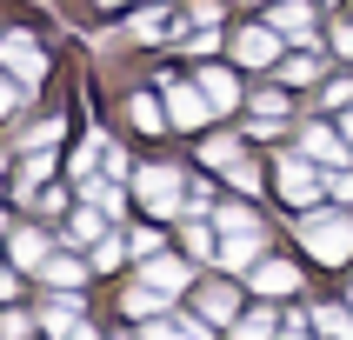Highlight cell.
<instances>
[{
    "instance_id": "6da1fadb",
    "label": "cell",
    "mask_w": 353,
    "mask_h": 340,
    "mask_svg": "<svg viewBox=\"0 0 353 340\" xmlns=\"http://www.w3.org/2000/svg\"><path fill=\"white\" fill-rule=\"evenodd\" d=\"M300 240H307V254H314V260L340 267V260L353 254V220L347 214H307V220H300Z\"/></svg>"
},
{
    "instance_id": "7a4b0ae2",
    "label": "cell",
    "mask_w": 353,
    "mask_h": 340,
    "mask_svg": "<svg viewBox=\"0 0 353 340\" xmlns=\"http://www.w3.org/2000/svg\"><path fill=\"white\" fill-rule=\"evenodd\" d=\"M220 267H254V254H260V220L247 214V207H227L220 214Z\"/></svg>"
},
{
    "instance_id": "3957f363",
    "label": "cell",
    "mask_w": 353,
    "mask_h": 340,
    "mask_svg": "<svg viewBox=\"0 0 353 340\" xmlns=\"http://www.w3.org/2000/svg\"><path fill=\"white\" fill-rule=\"evenodd\" d=\"M134 187H140V207H147V214H180V207H187V187H180L174 167H147Z\"/></svg>"
},
{
    "instance_id": "277c9868",
    "label": "cell",
    "mask_w": 353,
    "mask_h": 340,
    "mask_svg": "<svg viewBox=\"0 0 353 340\" xmlns=\"http://www.w3.org/2000/svg\"><path fill=\"white\" fill-rule=\"evenodd\" d=\"M320 187H327V180L314 174V167H307V160H280V194H287V207H307V200H320Z\"/></svg>"
},
{
    "instance_id": "5b68a950",
    "label": "cell",
    "mask_w": 353,
    "mask_h": 340,
    "mask_svg": "<svg viewBox=\"0 0 353 340\" xmlns=\"http://www.w3.org/2000/svg\"><path fill=\"white\" fill-rule=\"evenodd\" d=\"M207 107H214V100L200 94V87L167 80V120H174V127H200V120H207Z\"/></svg>"
},
{
    "instance_id": "8992f818",
    "label": "cell",
    "mask_w": 353,
    "mask_h": 340,
    "mask_svg": "<svg viewBox=\"0 0 353 340\" xmlns=\"http://www.w3.org/2000/svg\"><path fill=\"white\" fill-rule=\"evenodd\" d=\"M0 60H7V74H20V80H40V74H47V54H40L27 34H7V40H0Z\"/></svg>"
},
{
    "instance_id": "52a82bcc",
    "label": "cell",
    "mask_w": 353,
    "mask_h": 340,
    "mask_svg": "<svg viewBox=\"0 0 353 340\" xmlns=\"http://www.w3.org/2000/svg\"><path fill=\"white\" fill-rule=\"evenodd\" d=\"M234 60H240V67H274V60H280L274 27H247V34L234 40Z\"/></svg>"
},
{
    "instance_id": "ba28073f",
    "label": "cell",
    "mask_w": 353,
    "mask_h": 340,
    "mask_svg": "<svg viewBox=\"0 0 353 340\" xmlns=\"http://www.w3.org/2000/svg\"><path fill=\"white\" fill-rule=\"evenodd\" d=\"M200 94H207L220 114H227V107H240V80L227 74V67H207V74H200Z\"/></svg>"
},
{
    "instance_id": "9c48e42d",
    "label": "cell",
    "mask_w": 353,
    "mask_h": 340,
    "mask_svg": "<svg viewBox=\"0 0 353 340\" xmlns=\"http://www.w3.org/2000/svg\"><path fill=\"white\" fill-rule=\"evenodd\" d=\"M147 287H154V294H180V287H187V267L167 260V254H147Z\"/></svg>"
},
{
    "instance_id": "30bf717a",
    "label": "cell",
    "mask_w": 353,
    "mask_h": 340,
    "mask_svg": "<svg viewBox=\"0 0 353 340\" xmlns=\"http://www.w3.org/2000/svg\"><path fill=\"white\" fill-rule=\"evenodd\" d=\"M254 287H260V294H294L300 274L287 267V260H260V267H254Z\"/></svg>"
},
{
    "instance_id": "8fae6325",
    "label": "cell",
    "mask_w": 353,
    "mask_h": 340,
    "mask_svg": "<svg viewBox=\"0 0 353 340\" xmlns=\"http://www.w3.org/2000/svg\"><path fill=\"white\" fill-rule=\"evenodd\" d=\"M200 154H207V167H220V174H234L240 160H247V154H240V140H227V134H220V140H207Z\"/></svg>"
},
{
    "instance_id": "7c38bea8",
    "label": "cell",
    "mask_w": 353,
    "mask_h": 340,
    "mask_svg": "<svg viewBox=\"0 0 353 340\" xmlns=\"http://www.w3.org/2000/svg\"><path fill=\"white\" fill-rule=\"evenodd\" d=\"M40 320H47V334H74V327H80V300H47Z\"/></svg>"
},
{
    "instance_id": "4fadbf2b",
    "label": "cell",
    "mask_w": 353,
    "mask_h": 340,
    "mask_svg": "<svg viewBox=\"0 0 353 340\" xmlns=\"http://www.w3.org/2000/svg\"><path fill=\"white\" fill-rule=\"evenodd\" d=\"M40 274L54 280V287H80V274H87V267H80V260H67V254H47V260H40Z\"/></svg>"
},
{
    "instance_id": "5bb4252c",
    "label": "cell",
    "mask_w": 353,
    "mask_h": 340,
    "mask_svg": "<svg viewBox=\"0 0 353 340\" xmlns=\"http://www.w3.org/2000/svg\"><path fill=\"white\" fill-rule=\"evenodd\" d=\"M147 340H207V314H200V320H180V327H160V320H154Z\"/></svg>"
},
{
    "instance_id": "9a60e30c",
    "label": "cell",
    "mask_w": 353,
    "mask_h": 340,
    "mask_svg": "<svg viewBox=\"0 0 353 340\" xmlns=\"http://www.w3.org/2000/svg\"><path fill=\"white\" fill-rule=\"evenodd\" d=\"M274 27H280V34H307V27H314V7H300V0H287V7L274 14Z\"/></svg>"
},
{
    "instance_id": "2e32d148",
    "label": "cell",
    "mask_w": 353,
    "mask_h": 340,
    "mask_svg": "<svg viewBox=\"0 0 353 340\" xmlns=\"http://www.w3.org/2000/svg\"><path fill=\"white\" fill-rule=\"evenodd\" d=\"M200 314L207 320H234V287H207V294H200Z\"/></svg>"
},
{
    "instance_id": "e0dca14e",
    "label": "cell",
    "mask_w": 353,
    "mask_h": 340,
    "mask_svg": "<svg viewBox=\"0 0 353 340\" xmlns=\"http://www.w3.org/2000/svg\"><path fill=\"white\" fill-rule=\"evenodd\" d=\"M340 154H347V147H340L327 127H307V160H340Z\"/></svg>"
},
{
    "instance_id": "ac0fdd59",
    "label": "cell",
    "mask_w": 353,
    "mask_h": 340,
    "mask_svg": "<svg viewBox=\"0 0 353 340\" xmlns=\"http://www.w3.org/2000/svg\"><path fill=\"white\" fill-rule=\"evenodd\" d=\"M160 300H167V294H154V287H134V294L120 300V307H127L134 320H154V314H160Z\"/></svg>"
},
{
    "instance_id": "d6986e66",
    "label": "cell",
    "mask_w": 353,
    "mask_h": 340,
    "mask_svg": "<svg viewBox=\"0 0 353 340\" xmlns=\"http://www.w3.org/2000/svg\"><path fill=\"white\" fill-rule=\"evenodd\" d=\"M14 260L20 267H40V260H47V240L40 234H14Z\"/></svg>"
},
{
    "instance_id": "ffe728a7",
    "label": "cell",
    "mask_w": 353,
    "mask_h": 340,
    "mask_svg": "<svg viewBox=\"0 0 353 340\" xmlns=\"http://www.w3.org/2000/svg\"><path fill=\"white\" fill-rule=\"evenodd\" d=\"M314 320H320V334H327V340H353V320L340 314V307H320Z\"/></svg>"
},
{
    "instance_id": "44dd1931",
    "label": "cell",
    "mask_w": 353,
    "mask_h": 340,
    "mask_svg": "<svg viewBox=\"0 0 353 340\" xmlns=\"http://www.w3.org/2000/svg\"><path fill=\"white\" fill-rule=\"evenodd\" d=\"M80 200H94L100 214H120V207H127V200H120V187H114V180H100V187H87V194H80Z\"/></svg>"
},
{
    "instance_id": "7402d4cb",
    "label": "cell",
    "mask_w": 353,
    "mask_h": 340,
    "mask_svg": "<svg viewBox=\"0 0 353 340\" xmlns=\"http://www.w3.org/2000/svg\"><path fill=\"white\" fill-rule=\"evenodd\" d=\"M234 340H274V320H267V314H247L234 327Z\"/></svg>"
},
{
    "instance_id": "603a6c76",
    "label": "cell",
    "mask_w": 353,
    "mask_h": 340,
    "mask_svg": "<svg viewBox=\"0 0 353 340\" xmlns=\"http://www.w3.org/2000/svg\"><path fill=\"white\" fill-rule=\"evenodd\" d=\"M127 260V247H120L114 234H100V247H94V267H120Z\"/></svg>"
},
{
    "instance_id": "cb8c5ba5",
    "label": "cell",
    "mask_w": 353,
    "mask_h": 340,
    "mask_svg": "<svg viewBox=\"0 0 353 340\" xmlns=\"http://www.w3.org/2000/svg\"><path fill=\"white\" fill-rule=\"evenodd\" d=\"M74 240H100V207H80L74 214Z\"/></svg>"
},
{
    "instance_id": "d4e9b609",
    "label": "cell",
    "mask_w": 353,
    "mask_h": 340,
    "mask_svg": "<svg viewBox=\"0 0 353 340\" xmlns=\"http://www.w3.org/2000/svg\"><path fill=\"white\" fill-rule=\"evenodd\" d=\"M187 247H194L200 260H220V247H214V234H207V227H187Z\"/></svg>"
},
{
    "instance_id": "484cf974",
    "label": "cell",
    "mask_w": 353,
    "mask_h": 340,
    "mask_svg": "<svg viewBox=\"0 0 353 340\" xmlns=\"http://www.w3.org/2000/svg\"><path fill=\"white\" fill-rule=\"evenodd\" d=\"M134 127H160V107L147 94H134Z\"/></svg>"
},
{
    "instance_id": "4316f807",
    "label": "cell",
    "mask_w": 353,
    "mask_h": 340,
    "mask_svg": "<svg viewBox=\"0 0 353 340\" xmlns=\"http://www.w3.org/2000/svg\"><path fill=\"white\" fill-rule=\"evenodd\" d=\"M14 100H20V74H0V114H14Z\"/></svg>"
},
{
    "instance_id": "83f0119b",
    "label": "cell",
    "mask_w": 353,
    "mask_h": 340,
    "mask_svg": "<svg viewBox=\"0 0 353 340\" xmlns=\"http://www.w3.org/2000/svg\"><path fill=\"white\" fill-rule=\"evenodd\" d=\"M160 27H167V14H140V20H134V40H154Z\"/></svg>"
},
{
    "instance_id": "f1b7e54d",
    "label": "cell",
    "mask_w": 353,
    "mask_h": 340,
    "mask_svg": "<svg viewBox=\"0 0 353 340\" xmlns=\"http://www.w3.org/2000/svg\"><path fill=\"white\" fill-rule=\"evenodd\" d=\"M134 254H140V260L160 254V234H154V227H140V234H134Z\"/></svg>"
},
{
    "instance_id": "f546056e",
    "label": "cell",
    "mask_w": 353,
    "mask_h": 340,
    "mask_svg": "<svg viewBox=\"0 0 353 340\" xmlns=\"http://www.w3.org/2000/svg\"><path fill=\"white\" fill-rule=\"evenodd\" d=\"M327 194H334V200H353V174H334V180H327Z\"/></svg>"
},
{
    "instance_id": "4dcf8cb0",
    "label": "cell",
    "mask_w": 353,
    "mask_h": 340,
    "mask_svg": "<svg viewBox=\"0 0 353 340\" xmlns=\"http://www.w3.org/2000/svg\"><path fill=\"white\" fill-rule=\"evenodd\" d=\"M334 47H340V54H353V27H340V34H334Z\"/></svg>"
},
{
    "instance_id": "1f68e13d",
    "label": "cell",
    "mask_w": 353,
    "mask_h": 340,
    "mask_svg": "<svg viewBox=\"0 0 353 340\" xmlns=\"http://www.w3.org/2000/svg\"><path fill=\"white\" fill-rule=\"evenodd\" d=\"M347 140H353V114H347Z\"/></svg>"
},
{
    "instance_id": "d6a6232c",
    "label": "cell",
    "mask_w": 353,
    "mask_h": 340,
    "mask_svg": "<svg viewBox=\"0 0 353 340\" xmlns=\"http://www.w3.org/2000/svg\"><path fill=\"white\" fill-rule=\"evenodd\" d=\"M107 7H114V0H107Z\"/></svg>"
}]
</instances>
